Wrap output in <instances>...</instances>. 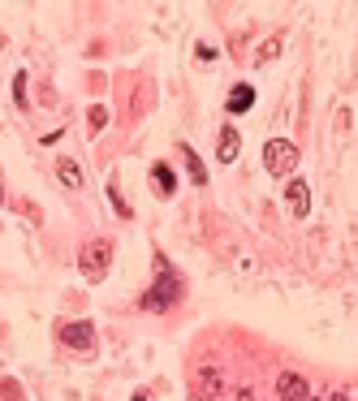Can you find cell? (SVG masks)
<instances>
[{"instance_id": "obj_13", "label": "cell", "mask_w": 358, "mask_h": 401, "mask_svg": "<svg viewBox=\"0 0 358 401\" xmlns=\"http://www.w3.org/2000/svg\"><path fill=\"white\" fill-rule=\"evenodd\" d=\"M108 203H113V212H117V216H125V220L134 216V212H130V203L121 198V190H117V186H108Z\"/></svg>"}, {"instance_id": "obj_8", "label": "cell", "mask_w": 358, "mask_h": 401, "mask_svg": "<svg viewBox=\"0 0 358 401\" xmlns=\"http://www.w3.org/2000/svg\"><path fill=\"white\" fill-rule=\"evenodd\" d=\"M224 108L234 112V117L250 112V108H255V87H250V82H238L234 91H229V99H224Z\"/></svg>"}, {"instance_id": "obj_11", "label": "cell", "mask_w": 358, "mask_h": 401, "mask_svg": "<svg viewBox=\"0 0 358 401\" xmlns=\"http://www.w3.org/2000/svg\"><path fill=\"white\" fill-rule=\"evenodd\" d=\"M186 168H190V182L194 186H208V168H203V160L190 152V147H186Z\"/></svg>"}, {"instance_id": "obj_1", "label": "cell", "mask_w": 358, "mask_h": 401, "mask_svg": "<svg viewBox=\"0 0 358 401\" xmlns=\"http://www.w3.org/2000/svg\"><path fill=\"white\" fill-rule=\"evenodd\" d=\"M177 298H182V281H177V272L160 259V281L143 293V311H169Z\"/></svg>"}, {"instance_id": "obj_16", "label": "cell", "mask_w": 358, "mask_h": 401, "mask_svg": "<svg viewBox=\"0 0 358 401\" xmlns=\"http://www.w3.org/2000/svg\"><path fill=\"white\" fill-rule=\"evenodd\" d=\"M0 397H5V401H22V388H17V380H0Z\"/></svg>"}, {"instance_id": "obj_14", "label": "cell", "mask_w": 358, "mask_h": 401, "mask_svg": "<svg viewBox=\"0 0 358 401\" xmlns=\"http://www.w3.org/2000/svg\"><path fill=\"white\" fill-rule=\"evenodd\" d=\"M276 52H280V35H276V39H268V43L259 48V52H255V61L268 65V61H276Z\"/></svg>"}, {"instance_id": "obj_5", "label": "cell", "mask_w": 358, "mask_h": 401, "mask_svg": "<svg viewBox=\"0 0 358 401\" xmlns=\"http://www.w3.org/2000/svg\"><path fill=\"white\" fill-rule=\"evenodd\" d=\"M61 345L65 349H78V354H95V328L87 319H73V323H61Z\"/></svg>"}, {"instance_id": "obj_15", "label": "cell", "mask_w": 358, "mask_h": 401, "mask_svg": "<svg viewBox=\"0 0 358 401\" xmlns=\"http://www.w3.org/2000/svg\"><path fill=\"white\" fill-rule=\"evenodd\" d=\"M87 121H91V130L99 134V130H104V125H108V112H104V108H99V104H95V108L87 112Z\"/></svg>"}, {"instance_id": "obj_20", "label": "cell", "mask_w": 358, "mask_h": 401, "mask_svg": "<svg viewBox=\"0 0 358 401\" xmlns=\"http://www.w3.org/2000/svg\"><path fill=\"white\" fill-rule=\"evenodd\" d=\"M130 401H151V397H147V393H134V397H130Z\"/></svg>"}, {"instance_id": "obj_10", "label": "cell", "mask_w": 358, "mask_h": 401, "mask_svg": "<svg viewBox=\"0 0 358 401\" xmlns=\"http://www.w3.org/2000/svg\"><path fill=\"white\" fill-rule=\"evenodd\" d=\"M57 177H61V186H69V190H83V164H78V160H61V164H57Z\"/></svg>"}, {"instance_id": "obj_17", "label": "cell", "mask_w": 358, "mask_h": 401, "mask_svg": "<svg viewBox=\"0 0 358 401\" xmlns=\"http://www.w3.org/2000/svg\"><path fill=\"white\" fill-rule=\"evenodd\" d=\"M22 87H27V73H13V99H17V104H27V91H22Z\"/></svg>"}, {"instance_id": "obj_2", "label": "cell", "mask_w": 358, "mask_h": 401, "mask_svg": "<svg viewBox=\"0 0 358 401\" xmlns=\"http://www.w3.org/2000/svg\"><path fill=\"white\" fill-rule=\"evenodd\" d=\"M294 164H298V147H294L289 138H272V143H264V168L272 173V177H289Z\"/></svg>"}, {"instance_id": "obj_9", "label": "cell", "mask_w": 358, "mask_h": 401, "mask_svg": "<svg viewBox=\"0 0 358 401\" xmlns=\"http://www.w3.org/2000/svg\"><path fill=\"white\" fill-rule=\"evenodd\" d=\"M285 198H289V212H294L298 220L311 212V186H306V182H298V177H294V182H289V190H285Z\"/></svg>"}, {"instance_id": "obj_18", "label": "cell", "mask_w": 358, "mask_h": 401, "mask_svg": "<svg viewBox=\"0 0 358 401\" xmlns=\"http://www.w3.org/2000/svg\"><path fill=\"white\" fill-rule=\"evenodd\" d=\"M238 401H259V397H255V388H238Z\"/></svg>"}, {"instance_id": "obj_19", "label": "cell", "mask_w": 358, "mask_h": 401, "mask_svg": "<svg viewBox=\"0 0 358 401\" xmlns=\"http://www.w3.org/2000/svg\"><path fill=\"white\" fill-rule=\"evenodd\" d=\"M328 401H350V393H332V397H328Z\"/></svg>"}, {"instance_id": "obj_21", "label": "cell", "mask_w": 358, "mask_h": 401, "mask_svg": "<svg viewBox=\"0 0 358 401\" xmlns=\"http://www.w3.org/2000/svg\"><path fill=\"white\" fill-rule=\"evenodd\" d=\"M0 203H5V190H0Z\"/></svg>"}, {"instance_id": "obj_6", "label": "cell", "mask_w": 358, "mask_h": 401, "mask_svg": "<svg viewBox=\"0 0 358 401\" xmlns=\"http://www.w3.org/2000/svg\"><path fill=\"white\" fill-rule=\"evenodd\" d=\"M276 397H280V401H315L311 388H306V380H302V375H294V371H285V375L276 380Z\"/></svg>"}, {"instance_id": "obj_12", "label": "cell", "mask_w": 358, "mask_h": 401, "mask_svg": "<svg viewBox=\"0 0 358 401\" xmlns=\"http://www.w3.org/2000/svg\"><path fill=\"white\" fill-rule=\"evenodd\" d=\"M151 173H156V186H160L164 194H173V190H177V177H173V168H169V164H156Z\"/></svg>"}, {"instance_id": "obj_7", "label": "cell", "mask_w": 358, "mask_h": 401, "mask_svg": "<svg viewBox=\"0 0 358 401\" xmlns=\"http://www.w3.org/2000/svg\"><path fill=\"white\" fill-rule=\"evenodd\" d=\"M242 152V134H238V125H220V134H216V156L220 164H234Z\"/></svg>"}, {"instance_id": "obj_4", "label": "cell", "mask_w": 358, "mask_h": 401, "mask_svg": "<svg viewBox=\"0 0 358 401\" xmlns=\"http://www.w3.org/2000/svg\"><path fill=\"white\" fill-rule=\"evenodd\" d=\"M108 259H113V242H87L83 246V255H78V263H83V272L91 281H104V272H108Z\"/></svg>"}, {"instance_id": "obj_3", "label": "cell", "mask_w": 358, "mask_h": 401, "mask_svg": "<svg viewBox=\"0 0 358 401\" xmlns=\"http://www.w3.org/2000/svg\"><path fill=\"white\" fill-rule=\"evenodd\" d=\"M220 388H224V375H220V367H212V363H199V367H194V380H190V393H194V401H220Z\"/></svg>"}]
</instances>
